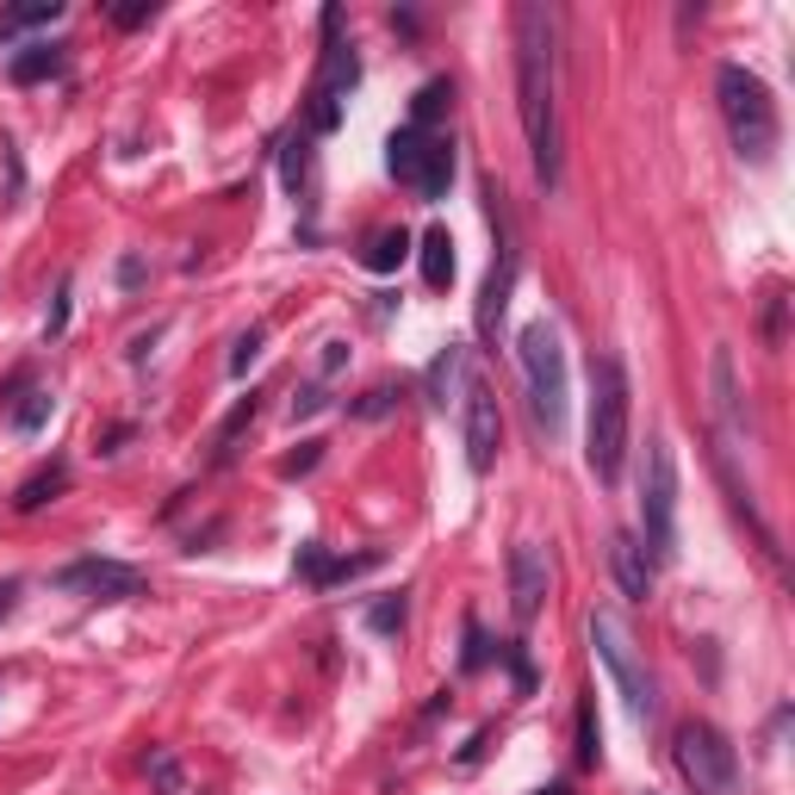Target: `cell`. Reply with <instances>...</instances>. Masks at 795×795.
<instances>
[{
  "label": "cell",
  "instance_id": "6da1fadb",
  "mask_svg": "<svg viewBox=\"0 0 795 795\" xmlns=\"http://www.w3.org/2000/svg\"><path fill=\"white\" fill-rule=\"evenodd\" d=\"M516 106H523L528 155L541 187H560V113H553V13L523 0L516 7Z\"/></svg>",
  "mask_w": 795,
  "mask_h": 795
},
{
  "label": "cell",
  "instance_id": "7a4b0ae2",
  "mask_svg": "<svg viewBox=\"0 0 795 795\" xmlns=\"http://www.w3.org/2000/svg\"><path fill=\"white\" fill-rule=\"evenodd\" d=\"M715 94H721V118H727L734 150L746 155L752 168H764V162L776 155V143H783V118H776L771 87H764V81H758L746 62H721Z\"/></svg>",
  "mask_w": 795,
  "mask_h": 795
},
{
  "label": "cell",
  "instance_id": "3957f363",
  "mask_svg": "<svg viewBox=\"0 0 795 795\" xmlns=\"http://www.w3.org/2000/svg\"><path fill=\"white\" fill-rule=\"evenodd\" d=\"M628 417H634V391L621 361H591V429H584V460L597 472V486H616L621 460H628Z\"/></svg>",
  "mask_w": 795,
  "mask_h": 795
},
{
  "label": "cell",
  "instance_id": "277c9868",
  "mask_svg": "<svg viewBox=\"0 0 795 795\" xmlns=\"http://www.w3.org/2000/svg\"><path fill=\"white\" fill-rule=\"evenodd\" d=\"M516 361H523V386H528V417H535V429L553 442V435L565 429V405H572L560 330H553L547 317L523 324V336H516Z\"/></svg>",
  "mask_w": 795,
  "mask_h": 795
},
{
  "label": "cell",
  "instance_id": "5b68a950",
  "mask_svg": "<svg viewBox=\"0 0 795 795\" xmlns=\"http://www.w3.org/2000/svg\"><path fill=\"white\" fill-rule=\"evenodd\" d=\"M641 535H646V560L671 565L678 560V460L671 442L653 435L646 442V472H641Z\"/></svg>",
  "mask_w": 795,
  "mask_h": 795
},
{
  "label": "cell",
  "instance_id": "8992f818",
  "mask_svg": "<svg viewBox=\"0 0 795 795\" xmlns=\"http://www.w3.org/2000/svg\"><path fill=\"white\" fill-rule=\"evenodd\" d=\"M591 646H597L603 671H609V683L621 690V702H628V715L653 721V709H659V697H653V671H646L641 646H634V634L621 628L616 609H597L591 616Z\"/></svg>",
  "mask_w": 795,
  "mask_h": 795
},
{
  "label": "cell",
  "instance_id": "52a82bcc",
  "mask_svg": "<svg viewBox=\"0 0 795 795\" xmlns=\"http://www.w3.org/2000/svg\"><path fill=\"white\" fill-rule=\"evenodd\" d=\"M671 752H678V771L697 795H734L739 790V752L715 721H683L678 734H671Z\"/></svg>",
  "mask_w": 795,
  "mask_h": 795
},
{
  "label": "cell",
  "instance_id": "ba28073f",
  "mask_svg": "<svg viewBox=\"0 0 795 795\" xmlns=\"http://www.w3.org/2000/svg\"><path fill=\"white\" fill-rule=\"evenodd\" d=\"M486 212H491V236H498V255H491V273H486V292H479V336H486V349H498V336H504V311H510V292H516V224H510V206L498 194V180H486Z\"/></svg>",
  "mask_w": 795,
  "mask_h": 795
},
{
  "label": "cell",
  "instance_id": "9c48e42d",
  "mask_svg": "<svg viewBox=\"0 0 795 795\" xmlns=\"http://www.w3.org/2000/svg\"><path fill=\"white\" fill-rule=\"evenodd\" d=\"M354 81H361V57L342 44V7H324V62H317V87H311V131L342 125V94Z\"/></svg>",
  "mask_w": 795,
  "mask_h": 795
},
{
  "label": "cell",
  "instance_id": "30bf717a",
  "mask_svg": "<svg viewBox=\"0 0 795 795\" xmlns=\"http://www.w3.org/2000/svg\"><path fill=\"white\" fill-rule=\"evenodd\" d=\"M460 435H466V466H472V472H491V466H498V447H504V410H498V391H491L479 373H466Z\"/></svg>",
  "mask_w": 795,
  "mask_h": 795
},
{
  "label": "cell",
  "instance_id": "8fae6325",
  "mask_svg": "<svg viewBox=\"0 0 795 795\" xmlns=\"http://www.w3.org/2000/svg\"><path fill=\"white\" fill-rule=\"evenodd\" d=\"M50 584H57L62 597H87V603L143 597V572H131V565H118V560H100V553H87V560H69Z\"/></svg>",
  "mask_w": 795,
  "mask_h": 795
},
{
  "label": "cell",
  "instance_id": "7c38bea8",
  "mask_svg": "<svg viewBox=\"0 0 795 795\" xmlns=\"http://www.w3.org/2000/svg\"><path fill=\"white\" fill-rule=\"evenodd\" d=\"M541 609H547V553L535 541H516L510 547V616L528 628Z\"/></svg>",
  "mask_w": 795,
  "mask_h": 795
},
{
  "label": "cell",
  "instance_id": "4fadbf2b",
  "mask_svg": "<svg viewBox=\"0 0 795 795\" xmlns=\"http://www.w3.org/2000/svg\"><path fill=\"white\" fill-rule=\"evenodd\" d=\"M609 572H616V584H621V597L628 603H646L653 597V560H646V547H641V535H609Z\"/></svg>",
  "mask_w": 795,
  "mask_h": 795
},
{
  "label": "cell",
  "instance_id": "5bb4252c",
  "mask_svg": "<svg viewBox=\"0 0 795 795\" xmlns=\"http://www.w3.org/2000/svg\"><path fill=\"white\" fill-rule=\"evenodd\" d=\"M417 261H423V287L429 292L454 287V236H447V224H429V231L417 236Z\"/></svg>",
  "mask_w": 795,
  "mask_h": 795
},
{
  "label": "cell",
  "instance_id": "9a60e30c",
  "mask_svg": "<svg viewBox=\"0 0 795 795\" xmlns=\"http://www.w3.org/2000/svg\"><path fill=\"white\" fill-rule=\"evenodd\" d=\"M62 491H69V460H44L38 472L13 491V510H20V516H38L44 504H57Z\"/></svg>",
  "mask_w": 795,
  "mask_h": 795
},
{
  "label": "cell",
  "instance_id": "2e32d148",
  "mask_svg": "<svg viewBox=\"0 0 795 795\" xmlns=\"http://www.w3.org/2000/svg\"><path fill=\"white\" fill-rule=\"evenodd\" d=\"M379 565V553H354V560H324V547H299V572H305L311 584H349L361 578V572H373Z\"/></svg>",
  "mask_w": 795,
  "mask_h": 795
},
{
  "label": "cell",
  "instance_id": "e0dca14e",
  "mask_svg": "<svg viewBox=\"0 0 795 795\" xmlns=\"http://www.w3.org/2000/svg\"><path fill=\"white\" fill-rule=\"evenodd\" d=\"M69 69V44H32V50H20V57L7 62V75L20 81V87H38V81L62 75Z\"/></svg>",
  "mask_w": 795,
  "mask_h": 795
},
{
  "label": "cell",
  "instance_id": "ac0fdd59",
  "mask_svg": "<svg viewBox=\"0 0 795 795\" xmlns=\"http://www.w3.org/2000/svg\"><path fill=\"white\" fill-rule=\"evenodd\" d=\"M410 187H417V199H429V206H435V199L454 187V143H447V137H429L423 168H417V180H410Z\"/></svg>",
  "mask_w": 795,
  "mask_h": 795
},
{
  "label": "cell",
  "instance_id": "d6986e66",
  "mask_svg": "<svg viewBox=\"0 0 795 795\" xmlns=\"http://www.w3.org/2000/svg\"><path fill=\"white\" fill-rule=\"evenodd\" d=\"M423 150H429V131L405 125V131H391V137H386V168L410 187V180H417V168H423Z\"/></svg>",
  "mask_w": 795,
  "mask_h": 795
},
{
  "label": "cell",
  "instance_id": "ffe728a7",
  "mask_svg": "<svg viewBox=\"0 0 795 795\" xmlns=\"http://www.w3.org/2000/svg\"><path fill=\"white\" fill-rule=\"evenodd\" d=\"M62 20V0H20V7H0V44L20 38V32H38V25Z\"/></svg>",
  "mask_w": 795,
  "mask_h": 795
},
{
  "label": "cell",
  "instance_id": "44dd1931",
  "mask_svg": "<svg viewBox=\"0 0 795 795\" xmlns=\"http://www.w3.org/2000/svg\"><path fill=\"white\" fill-rule=\"evenodd\" d=\"M460 379H466V349H460V342H447V349L429 361V405L447 410V391L460 386Z\"/></svg>",
  "mask_w": 795,
  "mask_h": 795
},
{
  "label": "cell",
  "instance_id": "7402d4cb",
  "mask_svg": "<svg viewBox=\"0 0 795 795\" xmlns=\"http://www.w3.org/2000/svg\"><path fill=\"white\" fill-rule=\"evenodd\" d=\"M405 255H410V231L405 224H391V231H373V243L361 249V261H367V273H391Z\"/></svg>",
  "mask_w": 795,
  "mask_h": 795
},
{
  "label": "cell",
  "instance_id": "603a6c76",
  "mask_svg": "<svg viewBox=\"0 0 795 795\" xmlns=\"http://www.w3.org/2000/svg\"><path fill=\"white\" fill-rule=\"evenodd\" d=\"M709 379H715V410H721V423L739 429V386H734V354L715 349V361H709Z\"/></svg>",
  "mask_w": 795,
  "mask_h": 795
},
{
  "label": "cell",
  "instance_id": "cb8c5ba5",
  "mask_svg": "<svg viewBox=\"0 0 795 795\" xmlns=\"http://www.w3.org/2000/svg\"><path fill=\"white\" fill-rule=\"evenodd\" d=\"M447 106H454V81H447V75L423 81V87H417V100H410V125H417V131H429V125H435Z\"/></svg>",
  "mask_w": 795,
  "mask_h": 795
},
{
  "label": "cell",
  "instance_id": "d4e9b609",
  "mask_svg": "<svg viewBox=\"0 0 795 795\" xmlns=\"http://www.w3.org/2000/svg\"><path fill=\"white\" fill-rule=\"evenodd\" d=\"M255 410H261V405H255V391H249V398H243V405H236L224 423H218V442H212L218 454H212V466H231L236 460V442H243V429L255 423Z\"/></svg>",
  "mask_w": 795,
  "mask_h": 795
},
{
  "label": "cell",
  "instance_id": "484cf974",
  "mask_svg": "<svg viewBox=\"0 0 795 795\" xmlns=\"http://www.w3.org/2000/svg\"><path fill=\"white\" fill-rule=\"evenodd\" d=\"M50 410H57V398H50V391H44V386H32V391H25V398H20V405L7 410V423L20 429V435H38V429L50 423Z\"/></svg>",
  "mask_w": 795,
  "mask_h": 795
},
{
  "label": "cell",
  "instance_id": "4316f807",
  "mask_svg": "<svg viewBox=\"0 0 795 795\" xmlns=\"http://www.w3.org/2000/svg\"><path fill=\"white\" fill-rule=\"evenodd\" d=\"M578 764L584 771H597L603 764V727H597V702L591 697L578 702Z\"/></svg>",
  "mask_w": 795,
  "mask_h": 795
},
{
  "label": "cell",
  "instance_id": "83f0119b",
  "mask_svg": "<svg viewBox=\"0 0 795 795\" xmlns=\"http://www.w3.org/2000/svg\"><path fill=\"white\" fill-rule=\"evenodd\" d=\"M405 616H410V597L398 591V597H386V603H373L367 609V628L373 634H405Z\"/></svg>",
  "mask_w": 795,
  "mask_h": 795
},
{
  "label": "cell",
  "instance_id": "f1b7e54d",
  "mask_svg": "<svg viewBox=\"0 0 795 795\" xmlns=\"http://www.w3.org/2000/svg\"><path fill=\"white\" fill-rule=\"evenodd\" d=\"M311 143L305 137H292L287 150H280V180H287V194H299V187H305V175H311Z\"/></svg>",
  "mask_w": 795,
  "mask_h": 795
},
{
  "label": "cell",
  "instance_id": "f546056e",
  "mask_svg": "<svg viewBox=\"0 0 795 795\" xmlns=\"http://www.w3.org/2000/svg\"><path fill=\"white\" fill-rule=\"evenodd\" d=\"M783 342H790V299L771 292L764 299V349H783Z\"/></svg>",
  "mask_w": 795,
  "mask_h": 795
},
{
  "label": "cell",
  "instance_id": "4dcf8cb0",
  "mask_svg": "<svg viewBox=\"0 0 795 795\" xmlns=\"http://www.w3.org/2000/svg\"><path fill=\"white\" fill-rule=\"evenodd\" d=\"M106 13H113L118 32H137V25L155 20V0H125V7H106Z\"/></svg>",
  "mask_w": 795,
  "mask_h": 795
},
{
  "label": "cell",
  "instance_id": "1f68e13d",
  "mask_svg": "<svg viewBox=\"0 0 795 795\" xmlns=\"http://www.w3.org/2000/svg\"><path fill=\"white\" fill-rule=\"evenodd\" d=\"M261 342H268L261 330H243V336H236V354H231V373H236V379H243L255 361H261Z\"/></svg>",
  "mask_w": 795,
  "mask_h": 795
},
{
  "label": "cell",
  "instance_id": "d6a6232c",
  "mask_svg": "<svg viewBox=\"0 0 795 795\" xmlns=\"http://www.w3.org/2000/svg\"><path fill=\"white\" fill-rule=\"evenodd\" d=\"M491 659V641L479 634V621H466V653H460V671H486Z\"/></svg>",
  "mask_w": 795,
  "mask_h": 795
},
{
  "label": "cell",
  "instance_id": "836d02e7",
  "mask_svg": "<svg viewBox=\"0 0 795 795\" xmlns=\"http://www.w3.org/2000/svg\"><path fill=\"white\" fill-rule=\"evenodd\" d=\"M317 460H324V442H305L299 454H287V460H280V479H299V472H311Z\"/></svg>",
  "mask_w": 795,
  "mask_h": 795
},
{
  "label": "cell",
  "instance_id": "e575fe53",
  "mask_svg": "<svg viewBox=\"0 0 795 795\" xmlns=\"http://www.w3.org/2000/svg\"><path fill=\"white\" fill-rule=\"evenodd\" d=\"M391 405H398V391H391V386H373L361 405H349V417H386Z\"/></svg>",
  "mask_w": 795,
  "mask_h": 795
},
{
  "label": "cell",
  "instance_id": "d590c367",
  "mask_svg": "<svg viewBox=\"0 0 795 795\" xmlns=\"http://www.w3.org/2000/svg\"><path fill=\"white\" fill-rule=\"evenodd\" d=\"M32 386H38V379H32V367H13V373H7V379H0V405L13 410V398H25V391H32Z\"/></svg>",
  "mask_w": 795,
  "mask_h": 795
},
{
  "label": "cell",
  "instance_id": "8d00e7d4",
  "mask_svg": "<svg viewBox=\"0 0 795 795\" xmlns=\"http://www.w3.org/2000/svg\"><path fill=\"white\" fill-rule=\"evenodd\" d=\"M324 405H330V398H324V386H305L299 398H292V423H299V417H317Z\"/></svg>",
  "mask_w": 795,
  "mask_h": 795
},
{
  "label": "cell",
  "instance_id": "74e56055",
  "mask_svg": "<svg viewBox=\"0 0 795 795\" xmlns=\"http://www.w3.org/2000/svg\"><path fill=\"white\" fill-rule=\"evenodd\" d=\"M510 671H516V690L528 697V690H535V665H528V653H523V646H510Z\"/></svg>",
  "mask_w": 795,
  "mask_h": 795
},
{
  "label": "cell",
  "instance_id": "f35d334b",
  "mask_svg": "<svg viewBox=\"0 0 795 795\" xmlns=\"http://www.w3.org/2000/svg\"><path fill=\"white\" fill-rule=\"evenodd\" d=\"M62 324H69V280L57 287V305H50V324H44V336H62Z\"/></svg>",
  "mask_w": 795,
  "mask_h": 795
},
{
  "label": "cell",
  "instance_id": "ab89813d",
  "mask_svg": "<svg viewBox=\"0 0 795 795\" xmlns=\"http://www.w3.org/2000/svg\"><path fill=\"white\" fill-rule=\"evenodd\" d=\"M342 361H349V342H324V373H336Z\"/></svg>",
  "mask_w": 795,
  "mask_h": 795
},
{
  "label": "cell",
  "instance_id": "60d3db41",
  "mask_svg": "<svg viewBox=\"0 0 795 795\" xmlns=\"http://www.w3.org/2000/svg\"><path fill=\"white\" fill-rule=\"evenodd\" d=\"M13 597H20V591H13V584H0V621L13 616Z\"/></svg>",
  "mask_w": 795,
  "mask_h": 795
},
{
  "label": "cell",
  "instance_id": "b9f144b4",
  "mask_svg": "<svg viewBox=\"0 0 795 795\" xmlns=\"http://www.w3.org/2000/svg\"><path fill=\"white\" fill-rule=\"evenodd\" d=\"M535 795H565V783H547V790H535Z\"/></svg>",
  "mask_w": 795,
  "mask_h": 795
}]
</instances>
